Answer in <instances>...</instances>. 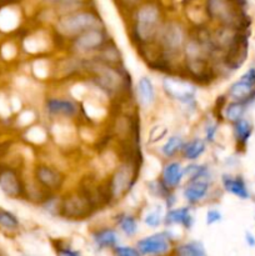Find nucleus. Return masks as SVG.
<instances>
[{"label": "nucleus", "instance_id": "f257e3e1", "mask_svg": "<svg viewBox=\"0 0 255 256\" xmlns=\"http://www.w3.org/2000/svg\"><path fill=\"white\" fill-rule=\"evenodd\" d=\"M162 28L160 12L155 5L146 4L138 9L135 14L134 35L142 42H150L158 36Z\"/></svg>", "mask_w": 255, "mask_h": 256}, {"label": "nucleus", "instance_id": "f03ea898", "mask_svg": "<svg viewBox=\"0 0 255 256\" xmlns=\"http://www.w3.org/2000/svg\"><path fill=\"white\" fill-rule=\"evenodd\" d=\"M102 26L99 18L90 12H69L56 22L58 32L66 38H75L86 30Z\"/></svg>", "mask_w": 255, "mask_h": 256}, {"label": "nucleus", "instance_id": "7ed1b4c3", "mask_svg": "<svg viewBox=\"0 0 255 256\" xmlns=\"http://www.w3.org/2000/svg\"><path fill=\"white\" fill-rule=\"evenodd\" d=\"M158 36H159L160 46L165 55L172 56L184 50L186 34H185V29L179 22H169L168 24L162 25Z\"/></svg>", "mask_w": 255, "mask_h": 256}, {"label": "nucleus", "instance_id": "20e7f679", "mask_svg": "<svg viewBox=\"0 0 255 256\" xmlns=\"http://www.w3.org/2000/svg\"><path fill=\"white\" fill-rule=\"evenodd\" d=\"M206 15L222 25L234 26L238 29L242 22V16L232 0H208Z\"/></svg>", "mask_w": 255, "mask_h": 256}, {"label": "nucleus", "instance_id": "39448f33", "mask_svg": "<svg viewBox=\"0 0 255 256\" xmlns=\"http://www.w3.org/2000/svg\"><path fill=\"white\" fill-rule=\"evenodd\" d=\"M162 88L169 98L182 102L192 110L195 109V92L196 89L192 84L176 78H165Z\"/></svg>", "mask_w": 255, "mask_h": 256}, {"label": "nucleus", "instance_id": "423d86ee", "mask_svg": "<svg viewBox=\"0 0 255 256\" xmlns=\"http://www.w3.org/2000/svg\"><path fill=\"white\" fill-rule=\"evenodd\" d=\"M136 249L142 255H164L172 249V238L168 232H155L138 240Z\"/></svg>", "mask_w": 255, "mask_h": 256}, {"label": "nucleus", "instance_id": "0eeeda50", "mask_svg": "<svg viewBox=\"0 0 255 256\" xmlns=\"http://www.w3.org/2000/svg\"><path fill=\"white\" fill-rule=\"evenodd\" d=\"M105 42H106V35L102 32V28H96V29L86 30L75 36L72 48L79 54H86V52L102 49Z\"/></svg>", "mask_w": 255, "mask_h": 256}, {"label": "nucleus", "instance_id": "6e6552de", "mask_svg": "<svg viewBox=\"0 0 255 256\" xmlns=\"http://www.w3.org/2000/svg\"><path fill=\"white\" fill-rule=\"evenodd\" d=\"M92 205L85 195H70L62 202L60 214L69 219H82L89 215Z\"/></svg>", "mask_w": 255, "mask_h": 256}, {"label": "nucleus", "instance_id": "1a4fd4ad", "mask_svg": "<svg viewBox=\"0 0 255 256\" xmlns=\"http://www.w3.org/2000/svg\"><path fill=\"white\" fill-rule=\"evenodd\" d=\"M95 80L99 88L105 92H116L122 85V76L115 68L109 65H95Z\"/></svg>", "mask_w": 255, "mask_h": 256}, {"label": "nucleus", "instance_id": "9d476101", "mask_svg": "<svg viewBox=\"0 0 255 256\" xmlns=\"http://www.w3.org/2000/svg\"><path fill=\"white\" fill-rule=\"evenodd\" d=\"M132 170L130 165H120L116 170H115L114 175L112 178V182H110V192L112 196L118 199L122 198L125 192L129 190V186L132 185Z\"/></svg>", "mask_w": 255, "mask_h": 256}, {"label": "nucleus", "instance_id": "9b49d317", "mask_svg": "<svg viewBox=\"0 0 255 256\" xmlns=\"http://www.w3.org/2000/svg\"><path fill=\"white\" fill-rule=\"evenodd\" d=\"M164 224L166 226H180L188 230L192 229L194 225V216H192L190 206L170 209L164 215Z\"/></svg>", "mask_w": 255, "mask_h": 256}, {"label": "nucleus", "instance_id": "f8f14e48", "mask_svg": "<svg viewBox=\"0 0 255 256\" xmlns=\"http://www.w3.org/2000/svg\"><path fill=\"white\" fill-rule=\"evenodd\" d=\"M35 176L40 185L49 190L59 189L64 182L62 175L56 169H52V166H48V165H39L35 169Z\"/></svg>", "mask_w": 255, "mask_h": 256}, {"label": "nucleus", "instance_id": "ddd939ff", "mask_svg": "<svg viewBox=\"0 0 255 256\" xmlns=\"http://www.w3.org/2000/svg\"><path fill=\"white\" fill-rule=\"evenodd\" d=\"M0 189L6 196L18 198L22 192V185L19 175L12 169H4L0 172Z\"/></svg>", "mask_w": 255, "mask_h": 256}, {"label": "nucleus", "instance_id": "4468645a", "mask_svg": "<svg viewBox=\"0 0 255 256\" xmlns=\"http://www.w3.org/2000/svg\"><path fill=\"white\" fill-rule=\"evenodd\" d=\"M210 182L206 180H192L188 182L186 186L182 190V196L189 202L190 205H194L200 202L206 198L209 192Z\"/></svg>", "mask_w": 255, "mask_h": 256}, {"label": "nucleus", "instance_id": "2eb2a0df", "mask_svg": "<svg viewBox=\"0 0 255 256\" xmlns=\"http://www.w3.org/2000/svg\"><path fill=\"white\" fill-rule=\"evenodd\" d=\"M222 182L224 189L226 190L230 194L235 195L236 198L242 200H246L250 198V192L248 190L246 182H245L244 178L242 175H236V176H232V175L224 174L222 176Z\"/></svg>", "mask_w": 255, "mask_h": 256}, {"label": "nucleus", "instance_id": "dca6fc26", "mask_svg": "<svg viewBox=\"0 0 255 256\" xmlns=\"http://www.w3.org/2000/svg\"><path fill=\"white\" fill-rule=\"evenodd\" d=\"M182 169H184V168L182 166V164H180L179 162H170L162 168V182H164V185L168 189H176V188L182 184V179H184Z\"/></svg>", "mask_w": 255, "mask_h": 256}, {"label": "nucleus", "instance_id": "f3484780", "mask_svg": "<svg viewBox=\"0 0 255 256\" xmlns=\"http://www.w3.org/2000/svg\"><path fill=\"white\" fill-rule=\"evenodd\" d=\"M138 102L144 109L152 106L155 102V88L154 82L149 76L144 75L138 80L136 84Z\"/></svg>", "mask_w": 255, "mask_h": 256}, {"label": "nucleus", "instance_id": "a211bd4d", "mask_svg": "<svg viewBox=\"0 0 255 256\" xmlns=\"http://www.w3.org/2000/svg\"><path fill=\"white\" fill-rule=\"evenodd\" d=\"M46 110L52 115L72 118L78 112V106L74 102L69 99L52 98L46 102Z\"/></svg>", "mask_w": 255, "mask_h": 256}, {"label": "nucleus", "instance_id": "6ab92c4d", "mask_svg": "<svg viewBox=\"0 0 255 256\" xmlns=\"http://www.w3.org/2000/svg\"><path fill=\"white\" fill-rule=\"evenodd\" d=\"M228 92H229V96L235 102H248L252 99V95L255 94V85L245 80L244 78H240L230 86Z\"/></svg>", "mask_w": 255, "mask_h": 256}, {"label": "nucleus", "instance_id": "aec40b11", "mask_svg": "<svg viewBox=\"0 0 255 256\" xmlns=\"http://www.w3.org/2000/svg\"><path fill=\"white\" fill-rule=\"evenodd\" d=\"M92 239L99 249H112L119 242V234L114 229L104 228L95 230L92 234Z\"/></svg>", "mask_w": 255, "mask_h": 256}, {"label": "nucleus", "instance_id": "412c9836", "mask_svg": "<svg viewBox=\"0 0 255 256\" xmlns=\"http://www.w3.org/2000/svg\"><path fill=\"white\" fill-rule=\"evenodd\" d=\"M205 149H206V142H205V140L200 139V138H195V139H192L190 142H184L182 152L185 159L194 162V160L199 159L204 154Z\"/></svg>", "mask_w": 255, "mask_h": 256}, {"label": "nucleus", "instance_id": "4be33fe9", "mask_svg": "<svg viewBox=\"0 0 255 256\" xmlns=\"http://www.w3.org/2000/svg\"><path fill=\"white\" fill-rule=\"evenodd\" d=\"M174 252L180 256H205L206 255L204 244H202V242H198V240H192V242H184V244L178 245V246H175Z\"/></svg>", "mask_w": 255, "mask_h": 256}, {"label": "nucleus", "instance_id": "5701e85b", "mask_svg": "<svg viewBox=\"0 0 255 256\" xmlns=\"http://www.w3.org/2000/svg\"><path fill=\"white\" fill-rule=\"evenodd\" d=\"M232 130H234V136L238 144L244 146V145L248 142V140L250 139V136H252V125L249 120L242 118V119L234 122V128H232Z\"/></svg>", "mask_w": 255, "mask_h": 256}, {"label": "nucleus", "instance_id": "b1692460", "mask_svg": "<svg viewBox=\"0 0 255 256\" xmlns=\"http://www.w3.org/2000/svg\"><path fill=\"white\" fill-rule=\"evenodd\" d=\"M118 225H119V229L122 230V232H124L125 236L128 238L135 236L136 232H139V224H138L136 219H135L132 215H119V218H118Z\"/></svg>", "mask_w": 255, "mask_h": 256}, {"label": "nucleus", "instance_id": "393cba45", "mask_svg": "<svg viewBox=\"0 0 255 256\" xmlns=\"http://www.w3.org/2000/svg\"><path fill=\"white\" fill-rule=\"evenodd\" d=\"M184 139L182 135L174 134L165 142V144L162 146V154L165 158H172L175 154L182 152V146H184Z\"/></svg>", "mask_w": 255, "mask_h": 256}, {"label": "nucleus", "instance_id": "a878e982", "mask_svg": "<svg viewBox=\"0 0 255 256\" xmlns=\"http://www.w3.org/2000/svg\"><path fill=\"white\" fill-rule=\"evenodd\" d=\"M245 110H246V102H235V100H232V102H230V104L226 105V108H225L224 115L225 118H226V120L235 122L244 116Z\"/></svg>", "mask_w": 255, "mask_h": 256}, {"label": "nucleus", "instance_id": "bb28decb", "mask_svg": "<svg viewBox=\"0 0 255 256\" xmlns=\"http://www.w3.org/2000/svg\"><path fill=\"white\" fill-rule=\"evenodd\" d=\"M0 228L8 232H14L19 228V219L12 212L0 208Z\"/></svg>", "mask_w": 255, "mask_h": 256}, {"label": "nucleus", "instance_id": "cd10ccee", "mask_svg": "<svg viewBox=\"0 0 255 256\" xmlns=\"http://www.w3.org/2000/svg\"><path fill=\"white\" fill-rule=\"evenodd\" d=\"M144 222L149 228H158L162 222H164V212L160 205L150 209L146 214L144 215Z\"/></svg>", "mask_w": 255, "mask_h": 256}, {"label": "nucleus", "instance_id": "c85d7f7f", "mask_svg": "<svg viewBox=\"0 0 255 256\" xmlns=\"http://www.w3.org/2000/svg\"><path fill=\"white\" fill-rule=\"evenodd\" d=\"M112 252L114 254L119 256H138L140 255V252H138V249H134V248L130 246H120V245H116L115 248H112Z\"/></svg>", "mask_w": 255, "mask_h": 256}, {"label": "nucleus", "instance_id": "c756f323", "mask_svg": "<svg viewBox=\"0 0 255 256\" xmlns=\"http://www.w3.org/2000/svg\"><path fill=\"white\" fill-rule=\"evenodd\" d=\"M218 132V124L216 122H208L206 126H205V140L209 142H212L215 140Z\"/></svg>", "mask_w": 255, "mask_h": 256}, {"label": "nucleus", "instance_id": "7c9ffc66", "mask_svg": "<svg viewBox=\"0 0 255 256\" xmlns=\"http://www.w3.org/2000/svg\"><path fill=\"white\" fill-rule=\"evenodd\" d=\"M222 212H219V210L216 209H210L209 212H206V219H205V222H206V225H214L216 224V222H222Z\"/></svg>", "mask_w": 255, "mask_h": 256}, {"label": "nucleus", "instance_id": "2f4dec72", "mask_svg": "<svg viewBox=\"0 0 255 256\" xmlns=\"http://www.w3.org/2000/svg\"><path fill=\"white\" fill-rule=\"evenodd\" d=\"M49 4L52 5H56V6L59 8H72V6H75V5H79L82 4L84 0H46Z\"/></svg>", "mask_w": 255, "mask_h": 256}, {"label": "nucleus", "instance_id": "473e14b6", "mask_svg": "<svg viewBox=\"0 0 255 256\" xmlns=\"http://www.w3.org/2000/svg\"><path fill=\"white\" fill-rule=\"evenodd\" d=\"M58 254H60V255L75 256V255H79L80 252H76V250H72V249H69V248H65V249L58 250Z\"/></svg>", "mask_w": 255, "mask_h": 256}, {"label": "nucleus", "instance_id": "72a5a7b5", "mask_svg": "<svg viewBox=\"0 0 255 256\" xmlns=\"http://www.w3.org/2000/svg\"><path fill=\"white\" fill-rule=\"evenodd\" d=\"M245 240H246V242H248V245H249V246H252V248L255 246V238H254V235H252V234H250V232H246V236H245Z\"/></svg>", "mask_w": 255, "mask_h": 256}]
</instances>
